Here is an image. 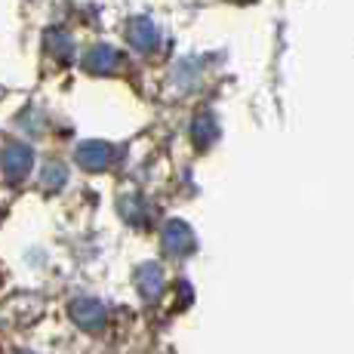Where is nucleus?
<instances>
[{"label":"nucleus","instance_id":"obj_9","mask_svg":"<svg viewBox=\"0 0 354 354\" xmlns=\"http://www.w3.org/2000/svg\"><path fill=\"white\" fill-rule=\"evenodd\" d=\"M65 179H68L65 167H59V163H50V167L44 169V176H40V185H44L46 192H59V188L65 185Z\"/></svg>","mask_w":354,"mask_h":354},{"label":"nucleus","instance_id":"obj_4","mask_svg":"<svg viewBox=\"0 0 354 354\" xmlns=\"http://www.w3.org/2000/svg\"><path fill=\"white\" fill-rule=\"evenodd\" d=\"M71 317L84 330H102L105 326V305L96 299H77V302H71Z\"/></svg>","mask_w":354,"mask_h":354},{"label":"nucleus","instance_id":"obj_10","mask_svg":"<svg viewBox=\"0 0 354 354\" xmlns=\"http://www.w3.org/2000/svg\"><path fill=\"white\" fill-rule=\"evenodd\" d=\"M46 40H50V46H53V50H56V53H59V56H62V59H68V56H71V40H68L65 34H59V31H50V34H46Z\"/></svg>","mask_w":354,"mask_h":354},{"label":"nucleus","instance_id":"obj_6","mask_svg":"<svg viewBox=\"0 0 354 354\" xmlns=\"http://www.w3.org/2000/svg\"><path fill=\"white\" fill-rule=\"evenodd\" d=\"M129 40H133V46L139 53H148L158 46V28H154L151 19H133V25H129Z\"/></svg>","mask_w":354,"mask_h":354},{"label":"nucleus","instance_id":"obj_8","mask_svg":"<svg viewBox=\"0 0 354 354\" xmlns=\"http://www.w3.org/2000/svg\"><path fill=\"white\" fill-rule=\"evenodd\" d=\"M192 136H194L197 145L207 148L209 142L216 139V124H213V118H209V114H197L194 124H192Z\"/></svg>","mask_w":354,"mask_h":354},{"label":"nucleus","instance_id":"obj_2","mask_svg":"<svg viewBox=\"0 0 354 354\" xmlns=\"http://www.w3.org/2000/svg\"><path fill=\"white\" fill-rule=\"evenodd\" d=\"M163 250H167L169 256H185L194 250V231L185 225V222H167V228H163Z\"/></svg>","mask_w":354,"mask_h":354},{"label":"nucleus","instance_id":"obj_1","mask_svg":"<svg viewBox=\"0 0 354 354\" xmlns=\"http://www.w3.org/2000/svg\"><path fill=\"white\" fill-rule=\"evenodd\" d=\"M0 163H3V176L10 182H22L25 176L31 173L34 167V151L28 145H22V142H10V145L3 148V158H0Z\"/></svg>","mask_w":354,"mask_h":354},{"label":"nucleus","instance_id":"obj_3","mask_svg":"<svg viewBox=\"0 0 354 354\" xmlns=\"http://www.w3.org/2000/svg\"><path fill=\"white\" fill-rule=\"evenodd\" d=\"M74 158L84 169H105L114 160V148L108 142H84Z\"/></svg>","mask_w":354,"mask_h":354},{"label":"nucleus","instance_id":"obj_5","mask_svg":"<svg viewBox=\"0 0 354 354\" xmlns=\"http://www.w3.org/2000/svg\"><path fill=\"white\" fill-rule=\"evenodd\" d=\"M86 68H90L93 74H108V71H114V68L120 65V53L114 50V46H108V44H96L90 53H86Z\"/></svg>","mask_w":354,"mask_h":354},{"label":"nucleus","instance_id":"obj_7","mask_svg":"<svg viewBox=\"0 0 354 354\" xmlns=\"http://www.w3.org/2000/svg\"><path fill=\"white\" fill-rule=\"evenodd\" d=\"M136 287L142 290V296H145V299H158L160 290H163V271H160V265H154V262L142 265L139 274H136Z\"/></svg>","mask_w":354,"mask_h":354}]
</instances>
